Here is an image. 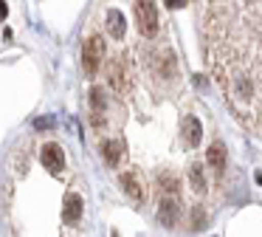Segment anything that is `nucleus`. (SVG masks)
<instances>
[{
    "label": "nucleus",
    "mask_w": 262,
    "mask_h": 237,
    "mask_svg": "<svg viewBox=\"0 0 262 237\" xmlns=\"http://www.w3.org/2000/svg\"><path fill=\"white\" fill-rule=\"evenodd\" d=\"M133 11L138 17V31L144 37H155L158 34V9H155V3H136Z\"/></svg>",
    "instance_id": "obj_1"
},
{
    "label": "nucleus",
    "mask_w": 262,
    "mask_h": 237,
    "mask_svg": "<svg viewBox=\"0 0 262 237\" xmlns=\"http://www.w3.org/2000/svg\"><path fill=\"white\" fill-rule=\"evenodd\" d=\"M82 62H85V71L88 73H96L104 62V43L99 37H88L85 40V48H82Z\"/></svg>",
    "instance_id": "obj_2"
},
{
    "label": "nucleus",
    "mask_w": 262,
    "mask_h": 237,
    "mask_svg": "<svg viewBox=\"0 0 262 237\" xmlns=\"http://www.w3.org/2000/svg\"><path fill=\"white\" fill-rule=\"evenodd\" d=\"M40 158H42V167H46L51 175H59L65 169V152H62L59 144H46L42 152H40Z\"/></svg>",
    "instance_id": "obj_3"
},
{
    "label": "nucleus",
    "mask_w": 262,
    "mask_h": 237,
    "mask_svg": "<svg viewBox=\"0 0 262 237\" xmlns=\"http://www.w3.org/2000/svg\"><path fill=\"white\" fill-rule=\"evenodd\" d=\"M178 218H181V201H178V198H164V201L158 203V220L166 229H172V226L178 223Z\"/></svg>",
    "instance_id": "obj_4"
},
{
    "label": "nucleus",
    "mask_w": 262,
    "mask_h": 237,
    "mask_svg": "<svg viewBox=\"0 0 262 237\" xmlns=\"http://www.w3.org/2000/svg\"><path fill=\"white\" fill-rule=\"evenodd\" d=\"M119 181H121V189L127 192V198H133L136 203H144V198H147V195H144V189H141V181H138V175L124 172Z\"/></svg>",
    "instance_id": "obj_5"
},
{
    "label": "nucleus",
    "mask_w": 262,
    "mask_h": 237,
    "mask_svg": "<svg viewBox=\"0 0 262 237\" xmlns=\"http://www.w3.org/2000/svg\"><path fill=\"white\" fill-rule=\"evenodd\" d=\"M82 198L79 195H68L65 198V206H62V218H65V223H76V220L82 218Z\"/></svg>",
    "instance_id": "obj_6"
},
{
    "label": "nucleus",
    "mask_w": 262,
    "mask_h": 237,
    "mask_svg": "<svg viewBox=\"0 0 262 237\" xmlns=\"http://www.w3.org/2000/svg\"><path fill=\"white\" fill-rule=\"evenodd\" d=\"M102 155H104V164H110V167H116V164L121 161V155H124V144H121L119 139H110V141H104V147H102Z\"/></svg>",
    "instance_id": "obj_7"
},
{
    "label": "nucleus",
    "mask_w": 262,
    "mask_h": 237,
    "mask_svg": "<svg viewBox=\"0 0 262 237\" xmlns=\"http://www.w3.org/2000/svg\"><path fill=\"white\" fill-rule=\"evenodd\" d=\"M110 88H113L116 93H124V90L130 88L127 73H124V65H121V62H113V65H110Z\"/></svg>",
    "instance_id": "obj_8"
},
{
    "label": "nucleus",
    "mask_w": 262,
    "mask_h": 237,
    "mask_svg": "<svg viewBox=\"0 0 262 237\" xmlns=\"http://www.w3.org/2000/svg\"><path fill=\"white\" fill-rule=\"evenodd\" d=\"M209 164H211V169H214V175H223V169H226V147H223L220 141H214V144L209 147Z\"/></svg>",
    "instance_id": "obj_9"
},
{
    "label": "nucleus",
    "mask_w": 262,
    "mask_h": 237,
    "mask_svg": "<svg viewBox=\"0 0 262 237\" xmlns=\"http://www.w3.org/2000/svg\"><path fill=\"white\" fill-rule=\"evenodd\" d=\"M181 130H183V141H186L189 147H194V144L200 141V122H198L194 116H186V118H183Z\"/></svg>",
    "instance_id": "obj_10"
},
{
    "label": "nucleus",
    "mask_w": 262,
    "mask_h": 237,
    "mask_svg": "<svg viewBox=\"0 0 262 237\" xmlns=\"http://www.w3.org/2000/svg\"><path fill=\"white\" fill-rule=\"evenodd\" d=\"M107 31H110L113 40H124V17H121L116 9L107 11Z\"/></svg>",
    "instance_id": "obj_11"
},
{
    "label": "nucleus",
    "mask_w": 262,
    "mask_h": 237,
    "mask_svg": "<svg viewBox=\"0 0 262 237\" xmlns=\"http://www.w3.org/2000/svg\"><path fill=\"white\" fill-rule=\"evenodd\" d=\"M158 186L166 192L164 198H178V192H181V181H178L172 172H164V175H161V178H158Z\"/></svg>",
    "instance_id": "obj_12"
},
{
    "label": "nucleus",
    "mask_w": 262,
    "mask_h": 237,
    "mask_svg": "<svg viewBox=\"0 0 262 237\" xmlns=\"http://www.w3.org/2000/svg\"><path fill=\"white\" fill-rule=\"evenodd\" d=\"M189 178H192V189L194 192H206V172H203V167H200V164H192Z\"/></svg>",
    "instance_id": "obj_13"
},
{
    "label": "nucleus",
    "mask_w": 262,
    "mask_h": 237,
    "mask_svg": "<svg viewBox=\"0 0 262 237\" xmlns=\"http://www.w3.org/2000/svg\"><path fill=\"white\" fill-rule=\"evenodd\" d=\"M6 11H9V6H6V3H0V17H6Z\"/></svg>",
    "instance_id": "obj_14"
}]
</instances>
